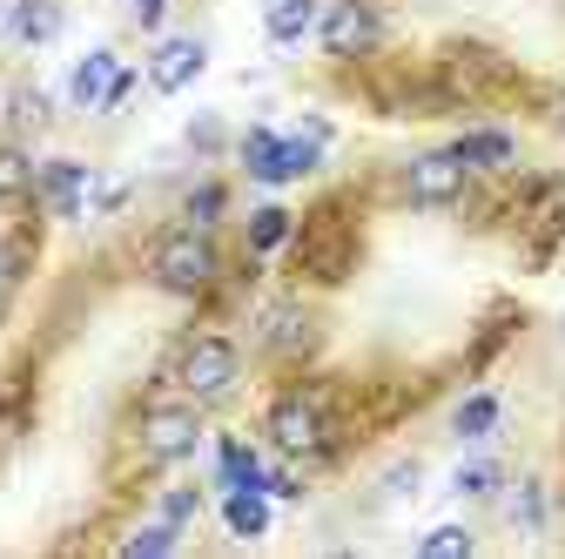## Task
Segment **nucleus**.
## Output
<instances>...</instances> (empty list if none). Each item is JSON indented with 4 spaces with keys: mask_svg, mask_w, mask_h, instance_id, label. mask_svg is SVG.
<instances>
[{
    "mask_svg": "<svg viewBox=\"0 0 565 559\" xmlns=\"http://www.w3.org/2000/svg\"><path fill=\"white\" fill-rule=\"evenodd\" d=\"M149 276L169 291V297H202L223 284V250H216V230H195V223H175L156 250H149Z\"/></svg>",
    "mask_w": 565,
    "mask_h": 559,
    "instance_id": "obj_1",
    "label": "nucleus"
},
{
    "mask_svg": "<svg viewBox=\"0 0 565 559\" xmlns=\"http://www.w3.org/2000/svg\"><path fill=\"white\" fill-rule=\"evenodd\" d=\"M263 432H269V445L282 452V458H317V452H330V439H337V418H330V398L317 391V384H290V391H276L269 398V418H263Z\"/></svg>",
    "mask_w": 565,
    "mask_h": 559,
    "instance_id": "obj_2",
    "label": "nucleus"
},
{
    "mask_svg": "<svg viewBox=\"0 0 565 559\" xmlns=\"http://www.w3.org/2000/svg\"><path fill=\"white\" fill-rule=\"evenodd\" d=\"M175 384L195 398V404H223L236 384H243V351L223 337V330H202L182 344V358H175Z\"/></svg>",
    "mask_w": 565,
    "mask_h": 559,
    "instance_id": "obj_3",
    "label": "nucleus"
},
{
    "mask_svg": "<svg viewBox=\"0 0 565 559\" xmlns=\"http://www.w3.org/2000/svg\"><path fill=\"white\" fill-rule=\"evenodd\" d=\"M397 196L411 209H451L471 196V169L458 162V149H424L397 169Z\"/></svg>",
    "mask_w": 565,
    "mask_h": 559,
    "instance_id": "obj_4",
    "label": "nucleus"
},
{
    "mask_svg": "<svg viewBox=\"0 0 565 559\" xmlns=\"http://www.w3.org/2000/svg\"><path fill=\"white\" fill-rule=\"evenodd\" d=\"M317 41L330 61H364L384 41V8L377 0H337V8L317 14Z\"/></svg>",
    "mask_w": 565,
    "mask_h": 559,
    "instance_id": "obj_5",
    "label": "nucleus"
},
{
    "mask_svg": "<svg viewBox=\"0 0 565 559\" xmlns=\"http://www.w3.org/2000/svg\"><path fill=\"white\" fill-rule=\"evenodd\" d=\"M297 270L310 276V284H343L350 270H358V230H350L337 209H323V217H310V236L297 250Z\"/></svg>",
    "mask_w": 565,
    "mask_h": 559,
    "instance_id": "obj_6",
    "label": "nucleus"
},
{
    "mask_svg": "<svg viewBox=\"0 0 565 559\" xmlns=\"http://www.w3.org/2000/svg\"><path fill=\"white\" fill-rule=\"evenodd\" d=\"M135 439H141V458L182 465L202 445V411L195 404H149V411H141V425H135Z\"/></svg>",
    "mask_w": 565,
    "mask_h": 559,
    "instance_id": "obj_7",
    "label": "nucleus"
},
{
    "mask_svg": "<svg viewBox=\"0 0 565 559\" xmlns=\"http://www.w3.org/2000/svg\"><path fill=\"white\" fill-rule=\"evenodd\" d=\"M256 344H263L269 358H282V365L310 358V351H317V317L303 310V297H276V304H263V310H256Z\"/></svg>",
    "mask_w": 565,
    "mask_h": 559,
    "instance_id": "obj_8",
    "label": "nucleus"
},
{
    "mask_svg": "<svg viewBox=\"0 0 565 559\" xmlns=\"http://www.w3.org/2000/svg\"><path fill=\"white\" fill-rule=\"evenodd\" d=\"M202 67H209V41H202V34H162L141 75H149L156 95H182V88H195Z\"/></svg>",
    "mask_w": 565,
    "mask_h": 559,
    "instance_id": "obj_9",
    "label": "nucleus"
},
{
    "mask_svg": "<svg viewBox=\"0 0 565 559\" xmlns=\"http://www.w3.org/2000/svg\"><path fill=\"white\" fill-rule=\"evenodd\" d=\"M95 196V176H88V162H75V156H54V162H41L34 169V202L47 209V217H82V202Z\"/></svg>",
    "mask_w": 565,
    "mask_h": 559,
    "instance_id": "obj_10",
    "label": "nucleus"
},
{
    "mask_svg": "<svg viewBox=\"0 0 565 559\" xmlns=\"http://www.w3.org/2000/svg\"><path fill=\"white\" fill-rule=\"evenodd\" d=\"M115 75H121V54L115 48H88L75 67H67V102H75L82 115H108Z\"/></svg>",
    "mask_w": 565,
    "mask_h": 559,
    "instance_id": "obj_11",
    "label": "nucleus"
},
{
    "mask_svg": "<svg viewBox=\"0 0 565 559\" xmlns=\"http://www.w3.org/2000/svg\"><path fill=\"white\" fill-rule=\"evenodd\" d=\"M236 162H243V176L263 182V189L297 182V176H290V143H282L276 128H249V135H236Z\"/></svg>",
    "mask_w": 565,
    "mask_h": 559,
    "instance_id": "obj_12",
    "label": "nucleus"
},
{
    "mask_svg": "<svg viewBox=\"0 0 565 559\" xmlns=\"http://www.w3.org/2000/svg\"><path fill=\"white\" fill-rule=\"evenodd\" d=\"M451 149H458V162H465L471 176H499V169L519 162V143H512L505 128H465Z\"/></svg>",
    "mask_w": 565,
    "mask_h": 559,
    "instance_id": "obj_13",
    "label": "nucleus"
},
{
    "mask_svg": "<svg viewBox=\"0 0 565 559\" xmlns=\"http://www.w3.org/2000/svg\"><path fill=\"white\" fill-rule=\"evenodd\" d=\"M223 526L236 539H263L276 526V506H269V485H230L223 493Z\"/></svg>",
    "mask_w": 565,
    "mask_h": 559,
    "instance_id": "obj_14",
    "label": "nucleus"
},
{
    "mask_svg": "<svg viewBox=\"0 0 565 559\" xmlns=\"http://www.w3.org/2000/svg\"><path fill=\"white\" fill-rule=\"evenodd\" d=\"M61 28H67L61 0H14V8H8V34H14L21 48H47Z\"/></svg>",
    "mask_w": 565,
    "mask_h": 559,
    "instance_id": "obj_15",
    "label": "nucleus"
},
{
    "mask_svg": "<svg viewBox=\"0 0 565 559\" xmlns=\"http://www.w3.org/2000/svg\"><path fill=\"white\" fill-rule=\"evenodd\" d=\"M297 236V217L282 202H263V209H249V223H243V250L249 256H276L282 243Z\"/></svg>",
    "mask_w": 565,
    "mask_h": 559,
    "instance_id": "obj_16",
    "label": "nucleus"
},
{
    "mask_svg": "<svg viewBox=\"0 0 565 559\" xmlns=\"http://www.w3.org/2000/svg\"><path fill=\"white\" fill-rule=\"evenodd\" d=\"M263 34L276 48H297L303 34H317V0H263Z\"/></svg>",
    "mask_w": 565,
    "mask_h": 559,
    "instance_id": "obj_17",
    "label": "nucleus"
},
{
    "mask_svg": "<svg viewBox=\"0 0 565 559\" xmlns=\"http://www.w3.org/2000/svg\"><path fill=\"white\" fill-rule=\"evenodd\" d=\"M499 418H505V404H499V398H491V391H471V398L451 411V432H458L465 445H478V439L499 432Z\"/></svg>",
    "mask_w": 565,
    "mask_h": 559,
    "instance_id": "obj_18",
    "label": "nucleus"
},
{
    "mask_svg": "<svg viewBox=\"0 0 565 559\" xmlns=\"http://www.w3.org/2000/svg\"><path fill=\"white\" fill-rule=\"evenodd\" d=\"M499 499H505V519H512L519 532H539V526H545V513H552V506H545V485H539V478L499 485Z\"/></svg>",
    "mask_w": 565,
    "mask_h": 559,
    "instance_id": "obj_19",
    "label": "nucleus"
},
{
    "mask_svg": "<svg viewBox=\"0 0 565 559\" xmlns=\"http://www.w3.org/2000/svg\"><path fill=\"white\" fill-rule=\"evenodd\" d=\"M216 478H223V493H230V485H269V465H263V452H256V445H243V439H223Z\"/></svg>",
    "mask_w": 565,
    "mask_h": 559,
    "instance_id": "obj_20",
    "label": "nucleus"
},
{
    "mask_svg": "<svg viewBox=\"0 0 565 559\" xmlns=\"http://www.w3.org/2000/svg\"><path fill=\"white\" fill-rule=\"evenodd\" d=\"M499 485H505V465L499 458H465L451 472V493L458 499H499Z\"/></svg>",
    "mask_w": 565,
    "mask_h": 559,
    "instance_id": "obj_21",
    "label": "nucleus"
},
{
    "mask_svg": "<svg viewBox=\"0 0 565 559\" xmlns=\"http://www.w3.org/2000/svg\"><path fill=\"white\" fill-rule=\"evenodd\" d=\"M47 122H54V102H47L41 88H28V82H21V88L8 95V128H14V135H41Z\"/></svg>",
    "mask_w": 565,
    "mask_h": 559,
    "instance_id": "obj_22",
    "label": "nucleus"
},
{
    "mask_svg": "<svg viewBox=\"0 0 565 559\" xmlns=\"http://www.w3.org/2000/svg\"><path fill=\"white\" fill-rule=\"evenodd\" d=\"M223 209H230V189H223V182H195V189L182 196V223L216 230V223H223Z\"/></svg>",
    "mask_w": 565,
    "mask_h": 559,
    "instance_id": "obj_23",
    "label": "nucleus"
},
{
    "mask_svg": "<svg viewBox=\"0 0 565 559\" xmlns=\"http://www.w3.org/2000/svg\"><path fill=\"white\" fill-rule=\"evenodd\" d=\"M28 196H34V162H28V149L0 143V202H28Z\"/></svg>",
    "mask_w": 565,
    "mask_h": 559,
    "instance_id": "obj_24",
    "label": "nucleus"
},
{
    "mask_svg": "<svg viewBox=\"0 0 565 559\" xmlns=\"http://www.w3.org/2000/svg\"><path fill=\"white\" fill-rule=\"evenodd\" d=\"M121 552H135V559H162V552H175V526H169V519L141 526V532H128V539H121Z\"/></svg>",
    "mask_w": 565,
    "mask_h": 559,
    "instance_id": "obj_25",
    "label": "nucleus"
},
{
    "mask_svg": "<svg viewBox=\"0 0 565 559\" xmlns=\"http://www.w3.org/2000/svg\"><path fill=\"white\" fill-rule=\"evenodd\" d=\"M478 539L465 526H438V532H424V559H465Z\"/></svg>",
    "mask_w": 565,
    "mask_h": 559,
    "instance_id": "obj_26",
    "label": "nucleus"
},
{
    "mask_svg": "<svg viewBox=\"0 0 565 559\" xmlns=\"http://www.w3.org/2000/svg\"><path fill=\"white\" fill-rule=\"evenodd\" d=\"M189 149H195V156H216V149H230V128H223V115H195V122H189Z\"/></svg>",
    "mask_w": 565,
    "mask_h": 559,
    "instance_id": "obj_27",
    "label": "nucleus"
},
{
    "mask_svg": "<svg viewBox=\"0 0 565 559\" xmlns=\"http://www.w3.org/2000/svg\"><path fill=\"white\" fill-rule=\"evenodd\" d=\"M195 513H202V493H195V485H175V493H162V519H169L175 532H182Z\"/></svg>",
    "mask_w": 565,
    "mask_h": 559,
    "instance_id": "obj_28",
    "label": "nucleus"
},
{
    "mask_svg": "<svg viewBox=\"0 0 565 559\" xmlns=\"http://www.w3.org/2000/svg\"><path fill=\"white\" fill-rule=\"evenodd\" d=\"M417 478H424V465H417V458H411V465H391L384 493H417Z\"/></svg>",
    "mask_w": 565,
    "mask_h": 559,
    "instance_id": "obj_29",
    "label": "nucleus"
},
{
    "mask_svg": "<svg viewBox=\"0 0 565 559\" xmlns=\"http://www.w3.org/2000/svg\"><path fill=\"white\" fill-rule=\"evenodd\" d=\"M162 14H169V0H135V28H162Z\"/></svg>",
    "mask_w": 565,
    "mask_h": 559,
    "instance_id": "obj_30",
    "label": "nucleus"
},
{
    "mask_svg": "<svg viewBox=\"0 0 565 559\" xmlns=\"http://www.w3.org/2000/svg\"><path fill=\"white\" fill-rule=\"evenodd\" d=\"M558 122H565V88H558Z\"/></svg>",
    "mask_w": 565,
    "mask_h": 559,
    "instance_id": "obj_31",
    "label": "nucleus"
},
{
    "mask_svg": "<svg viewBox=\"0 0 565 559\" xmlns=\"http://www.w3.org/2000/svg\"><path fill=\"white\" fill-rule=\"evenodd\" d=\"M0 14H8V0H0Z\"/></svg>",
    "mask_w": 565,
    "mask_h": 559,
    "instance_id": "obj_32",
    "label": "nucleus"
},
{
    "mask_svg": "<svg viewBox=\"0 0 565 559\" xmlns=\"http://www.w3.org/2000/svg\"><path fill=\"white\" fill-rule=\"evenodd\" d=\"M558 330H565V324H558Z\"/></svg>",
    "mask_w": 565,
    "mask_h": 559,
    "instance_id": "obj_33",
    "label": "nucleus"
}]
</instances>
